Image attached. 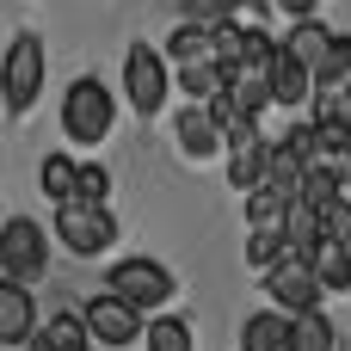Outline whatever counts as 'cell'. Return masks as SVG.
Wrapping results in <instances>:
<instances>
[{
  "label": "cell",
  "mask_w": 351,
  "mask_h": 351,
  "mask_svg": "<svg viewBox=\"0 0 351 351\" xmlns=\"http://www.w3.org/2000/svg\"><path fill=\"white\" fill-rule=\"evenodd\" d=\"M259 80H265L271 105H302V99H315V74H308L296 56H284V43H278V56H271V68H265Z\"/></svg>",
  "instance_id": "cell-10"
},
{
  "label": "cell",
  "mask_w": 351,
  "mask_h": 351,
  "mask_svg": "<svg viewBox=\"0 0 351 351\" xmlns=\"http://www.w3.org/2000/svg\"><path fill=\"white\" fill-rule=\"evenodd\" d=\"M315 130L351 136V86L346 93H315Z\"/></svg>",
  "instance_id": "cell-24"
},
{
  "label": "cell",
  "mask_w": 351,
  "mask_h": 351,
  "mask_svg": "<svg viewBox=\"0 0 351 351\" xmlns=\"http://www.w3.org/2000/svg\"><path fill=\"white\" fill-rule=\"evenodd\" d=\"M25 351H49V346H43V339H31V346H25Z\"/></svg>",
  "instance_id": "cell-29"
},
{
  "label": "cell",
  "mask_w": 351,
  "mask_h": 351,
  "mask_svg": "<svg viewBox=\"0 0 351 351\" xmlns=\"http://www.w3.org/2000/svg\"><path fill=\"white\" fill-rule=\"evenodd\" d=\"M167 56H173L179 68H191V62H216V31H197V25H179V31L167 37Z\"/></svg>",
  "instance_id": "cell-17"
},
{
  "label": "cell",
  "mask_w": 351,
  "mask_h": 351,
  "mask_svg": "<svg viewBox=\"0 0 351 351\" xmlns=\"http://www.w3.org/2000/svg\"><path fill=\"white\" fill-rule=\"evenodd\" d=\"M123 93H130V111L136 117H154L173 93V74H167V56L154 43H130L123 56Z\"/></svg>",
  "instance_id": "cell-3"
},
{
  "label": "cell",
  "mask_w": 351,
  "mask_h": 351,
  "mask_svg": "<svg viewBox=\"0 0 351 351\" xmlns=\"http://www.w3.org/2000/svg\"><path fill=\"white\" fill-rule=\"evenodd\" d=\"M284 234H247V265L253 271H271V265H284Z\"/></svg>",
  "instance_id": "cell-26"
},
{
  "label": "cell",
  "mask_w": 351,
  "mask_h": 351,
  "mask_svg": "<svg viewBox=\"0 0 351 351\" xmlns=\"http://www.w3.org/2000/svg\"><path fill=\"white\" fill-rule=\"evenodd\" d=\"M271 6H290V12H296V25H302V19H315V0H271Z\"/></svg>",
  "instance_id": "cell-27"
},
{
  "label": "cell",
  "mask_w": 351,
  "mask_h": 351,
  "mask_svg": "<svg viewBox=\"0 0 351 351\" xmlns=\"http://www.w3.org/2000/svg\"><path fill=\"white\" fill-rule=\"evenodd\" d=\"M346 160H351V136H346Z\"/></svg>",
  "instance_id": "cell-30"
},
{
  "label": "cell",
  "mask_w": 351,
  "mask_h": 351,
  "mask_svg": "<svg viewBox=\"0 0 351 351\" xmlns=\"http://www.w3.org/2000/svg\"><path fill=\"white\" fill-rule=\"evenodd\" d=\"M339 253H346V259H351V234H346V241H339Z\"/></svg>",
  "instance_id": "cell-28"
},
{
  "label": "cell",
  "mask_w": 351,
  "mask_h": 351,
  "mask_svg": "<svg viewBox=\"0 0 351 351\" xmlns=\"http://www.w3.org/2000/svg\"><path fill=\"white\" fill-rule=\"evenodd\" d=\"M284 210H290V204H284L278 191H265V185L247 191V228H253V234H284Z\"/></svg>",
  "instance_id": "cell-19"
},
{
  "label": "cell",
  "mask_w": 351,
  "mask_h": 351,
  "mask_svg": "<svg viewBox=\"0 0 351 351\" xmlns=\"http://www.w3.org/2000/svg\"><path fill=\"white\" fill-rule=\"evenodd\" d=\"M74 179H80V160H68V154H43V167H37V185H43V197L62 210V204H74Z\"/></svg>",
  "instance_id": "cell-15"
},
{
  "label": "cell",
  "mask_w": 351,
  "mask_h": 351,
  "mask_svg": "<svg viewBox=\"0 0 351 351\" xmlns=\"http://www.w3.org/2000/svg\"><path fill=\"white\" fill-rule=\"evenodd\" d=\"M49 271V241H43V228L31 222V216H12L6 228H0V278L6 284H37Z\"/></svg>",
  "instance_id": "cell-5"
},
{
  "label": "cell",
  "mask_w": 351,
  "mask_h": 351,
  "mask_svg": "<svg viewBox=\"0 0 351 351\" xmlns=\"http://www.w3.org/2000/svg\"><path fill=\"white\" fill-rule=\"evenodd\" d=\"M56 241H62L74 259H99V253L117 241V216H111V210H93V204H62V210H56Z\"/></svg>",
  "instance_id": "cell-6"
},
{
  "label": "cell",
  "mask_w": 351,
  "mask_h": 351,
  "mask_svg": "<svg viewBox=\"0 0 351 351\" xmlns=\"http://www.w3.org/2000/svg\"><path fill=\"white\" fill-rule=\"evenodd\" d=\"M37 93H43V37L19 31L6 43V62H0V99H6L12 117H25L37 105Z\"/></svg>",
  "instance_id": "cell-2"
},
{
  "label": "cell",
  "mask_w": 351,
  "mask_h": 351,
  "mask_svg": "<svg viewBox=\"0 0 351 351\" xmlns=\"http://www.w3.org/2000/svg\"><path fill=\"white\" fill-rule=\"evenodd\" d=\"M105 197H111V173H105L99 160H86V167H80V179H74V204L105 210Z\"/></svg>",
  "instance_id": "cell-25"
},
{
  "label": "cell",
  "mask_w": 351,
  "mask_h": 351,
  "mask_svg": "<svg viewBox=\"0 0 351 351\" xmlns=\"http://www.w3.org/2000/svg\"><path fill=\"white\" fill-rule=\"evenodd\" d=\"M327 43H333V31L321 25V19H302V25H290V37H284V56H296L308 74L321 68V56H327Z\"/></svg>",
  "instance_id": "cell-13"
},
{
  "label": "cell",
  "mask_w": 351,
  "mask_h": 351,
  "mask_svg": "<svg viewBox=\"0 0 351 351\" xmlns=\"http://www.w3.org/2000/svg\"><path fill=\"white\" fill-rule=\"evenodd\" d=\"M241 351H290V321H284L278 308L247 315V327H241Z\"/></svg>",
  "instance_id": "cell-12"
},
{
  "label": "cell",
  "mask_w": 351,
  "mask_h": 351,
  "mask_svg": "<svg viewBox=\"0 0 351 351\" xmlns=\"http://www.w3.org/2000/svg\"><path fill=\"white\" fill-rule=\"evenodd\" d=\"M173 142H179L191 160H210V154L222 148V136H216V123L204 117V105H185V111H179V123H173Z\"/></svg>",
  "instance_id": "cell-11"
},
{
  "label": "cell",
  "mask_w": 351,
  "mask_h": 351,
  "mask_svg": "<svg viewBox=\"0 0 351 351\" xmlns=\"http://www.w3.org/2000/svg\"><path fill=\"white\" fill-rule=\"evenodd\" d=\"M148 351H191L197 339H191V321L185 315H160V321H148Z\"/></svg>",
  "instance_id": "cell-22"
},
{
  "label": "cell",
  "mask_w": 351,
  "mask_h": 351,
  "mask_svg": "<svg viewBox=\"0 0 351 351\" xmlns=\"http://www.w3.org/2000/svg\"><path fill=\"white\" fill-rule=\"evenodd\" d=\"M37 339H43L49 351H86V346H93V339H86V321H80V315H68V308H62V315H49Z\"/></svg>",
  "instance_id": "cell-20"
},
{
  "label": "cell",
  "mask_w": 351,
  "mask_h": 351,
  "mask_svg": "<svg viewBox=\"0 0 351 351\" xmlns=\"http://www.w3.org/2000/svg\"><path fill=\"white\" fill-rule=\"evenodd\" d=\"M80 321H86V339H99V346H111V351H123V346H136L142 333H148V321L130 308V302H117L111 290H99L86 308H80Z\"/></svg>",
  "instance_id": "cell-8"
},
{
  "label": "cell",
  "mask_w": 351,
  "mask_h": 351,
  "mask_svg": "<svg viewBox=\"0 0 351 351\" xmlns=\"http://www.w3.org/2000/svg\"><path fill=\"white\" fill-rule=\"evenodd\" d=\"M179 93H191L197 105H210L216 93H228V80H222L216 62H191V68H179Z\"/></svg>",
  "instance_id": "cell-23"
},
{
  "label": "cell",
  "mask_w": 351,
  "mask_h": 351,
  "mask_svg": "<svg viewBox=\"0 0 351 351\" xmlns=\"http://www.w3.org/2000/svg\"><path fill=\"white\" fill-rule=\"evenodd\" d=\"M346 86H351V37L333 31V43H327V56L315 68V93H346Z\"/></svg>",
  "instance_id": "cell-14"
},
{
  "label": "cell",
  "mask_w": 351,
  "mask_h": 351,
  "mask_svg": "<svg viewBox=\"0 0 351 351\" xmlns=\"http://www.w3.org/2000/svg\"><path fill=\"white\" fill-rule=\"evenodd\" d=\"M37 339V302H31V290L25 284H6L0 278V346H31Z\"/></svg>",
  "instance_id": "cell-9"
},
{
  "label": "cell",
  "mask_w": 351,
  "mask_h": 351,
  "mask_svg": "<svg viewBox=\"0 0 351 351\" xmlns=\"http://www.w3.org/2000/svg\"><path fill=\"white\" fill-rule=\"evenodd\" d=\"M111 123H117V99H111V86L93 80V74H80V80L62 93V130H68V142L93 148V142L111 136Z\"/></svg>",
  "instance_id": "cell-1"
},
{
  "label": "cell",
  "mask_w": 351,
  "mask_h": 351,
  "mask_svg": "<svg viewBox=\"0 0 351 351\" xmlns=\"http://www.w3.org/2000/svg\"><path fill=\"white\" fill-rule=\"evenodd\" d=\"M265 148H271L265 136L234 148V160H228V185H234V191H259V185H265Z\"/></svg>",
  "instance_id": "cell-16"
},
{
  "label": "cell",
  "mask_w": 351,
  "mask_h": 351,
  "mask_svg": "<svg viewBox=\"0 0 351 351\" xmlns=\"http://www.w3.org/2000/svg\"><path fill=\"white\" fill-rule=\"evenodd\" d=\"M105 290H111L117 302H130L136 315H148V308H167L179 284H173V271H167V265H154V259H117Z\"/></svg>",
  "instance_id": "cell-4"
},
{
  "label": "cell",
  "mask_w": 351,
  "mask_h": 351,
  "mask_svg": "<svg viewBox=\"0 0 351 351\" xmlns=\"http://www.w3.org/2000/svg\"><path fill=\"white\" fill-rule=\"evenodd\" d=\"M315 284H321V296H346L351 290V259L339 253V247H315Z\"/></svg>",
  "instance_id": "cell-18"
},
{
  "label": "cell",
  "mask_w": 351,
  "mask_h": 351,
  "mask_svg": "<svg viewBox=\"0 0 351 351\" xmlns=\"http://www.w3.org/2000/svg\"><path fill=\"white\" fill-rule=\"evenodd\" d=\"M265 290H271V308H278L284 321H302V315H315V308H321L315 265H308V259H296V253H284V265H271V271H265Z\"/></svg>",
  "instance_id": "cell-7"
},
{
  "label": "cell",
  "mask_w": 351,
  "mask_h": 351,
  "mask_svg": "<svg viewBox=\"0 0 351 351\" xmlns=\"http://www.w3.org/2000/svg\"><path fill=\"white\" fill-rule=\"evenodd\" d=\"M290 351H339L333 339V321L315 308V315H302V321H290Z\"/></svg>",
  "instance_id": "cell-21"
}]
</instances>
